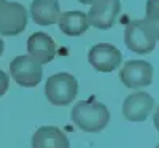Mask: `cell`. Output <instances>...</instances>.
I'll list each match as a JSON object with an SVG mask.
<instances>
[{"mask_svg": "<svg viewBox=\"0 0 159 148\" xmlns=\"http://www.w3.org/2000/svg\"><path fill=\"white\" fill-rule=\"evenodd\" d=\"M72 121L84 132H100L110 121V112L103 104L94 97L89 100H80L72 109Z\"/></svg>", "mask_w": 159, "mask_h": 148, "instance_id": "obj_1", "label": "cell"}, {"mask_svg": "<svg viewBox=\"0 0 159 148\" xmlns=\"http://www.w3.org/2000/svg\"><path fill=\"white\" fill-rule=\"evenodd\" d=\"M46 99L54 107H65L73 102L78 94V81L70 73H56L46 80L45 85Z\"/></svg>", "mask_w": 159, "mask_h": 148, "instance_id": "obj_2", "label": "cell"}, {"mask_svg": "<svg viewBox=\"0 0 159 148\" xmlns=\"http://www.w3.org/2000/svg\"><path fill=\"white\" fill-rule=\"evenodd\" d=\"M126 46L137 54H148L156 48V38L150 32L145 19L129 21L124 29Z\"/></svg>", "mask_w": 159, "mask_h": 148, "instance_id": "obj_3", "label": "cell"}, {"mask_svg": "<svg viewBox=\"0 0 159 148\" xmlns=\"http://www.w3.org/2000/svg\"><path fill=\"white\" fill-rule=\"evenodd\" d=\"M10 72L13 80L24 88H35L43 76L42 64L32 56H16L10 64Z\"/></svg>", "mask_w": 159, "mask_h": 148, "instance_id": "obj_4", "label": "cell"}, {"mask_svg": "<svg viewBox=\"0 0 159 148\" xmlns=\"http://www.w3.org/2000/svg\"><path fill=\"white\" fill-rule=\"evenodd\" d=\"M119 11H121L119 0H94L86 16L89 25L100 30H107L113 27Z\"/></svg>", "mask_w": 159, "mask_h": 148, "instance_id": "obj_5", "label": "cell"}, {"mask_svg": "<svg viewBox=\"0 0 159 148\" xmlns=\"http://www.w3.org/2000/svg\"><path fill=\"white\" fill-rule=\"evenodd\" d=\"M27 11L18 2H7L0 11V35H19L27 27Z\"/></svg>", "mask_w": 159, "mask_h": 148, "instance_id": "obj_6", "label": "cell"}, {"mask_svg": "<svg viewBox=\"0 0 159 148\" xmlns=\"http://www.w3.org/2000/svg\"><path fill=\"white\" fill-rule=\"evenodd\" d=\"M119 78L126 88H147L153 83V65L147 61H127L119 72Z\"/></svg>", "mask_w": 159, "mask_h": 148, "instance_id": "obj_7", "label": "cell"}, {"mask_svg": "<svg viewBox=\"0 0 159 148\" xmlns=\"http://www.w3.org/2000/svg\"><path fill=\"white\" fill-rule=\"evenodd\" d=\"M123 62V54L118 48L108 43H99L94 45L89 51V64L94 67L97 72L108 73L118 69Z\"/></svg>", "mask_w": 159, "mask_h": 148, "instance_id": "obj_8", "label": "cell"}, {"mask_svg": "<svg viewBox=\"0 0 159 148\" xmlns=\"http://www.w3.org/2000/svg\"><path fill=\"white\" fill-rule=\"evenodd\" d=\"M153 107H154V99L151 97V94L139 91L124 99L123 116L127 121H132V123H140L151 115Z\"/></svg>", "mask_w": 159, "mask_h": 148, "instance_id": "obj_9", "label": "cell"}, {"mask_svg": "<svg viewBox=\"0 0 159 148\" xmlns=\"http://www.w3.org/2000/svg\"><path fill=\"white\" fill-rule=\"evenodd\" d=\"M27 53L40 64H49L56 56V43L48 34L35 32L27 40Z\"/></svg>", "mask_w": 159, "mask_h": 148, "instance_id": "obj_10", "label": "cell"}, {"mask_svg": "<svg viewBox=\"0 0 159 148\" xmlns=\"http://www.w3.org/2000/svg\"><path fill=\"white\" fill-rule=\"evenodd\" d=\"M32 148H70V142L59 127L43 126L34 134Z\"/></svg>", "mask_w": 159, "mask_h": 148, "instance_id": "obj_11", "label": "cell"}, {"mask_svg": "<svg viewBox=\"0 0 159 148\" xmlns=\"http://www.w3.org/2000/svg\"><path fill=\"white\" fill-rule=\"evenodd\" d=\"M61 7L57 0H34L30 5V16L38 25H52L57 22Z\"/></svg>", "mask_w": 159, "mask_h": 148, "instance_id": "obj_12", "label": "cell"}, {"mask_svg": "<svg viewBox=\"0 0 159 148\" xmlns=\"http://www.w3.org/2000/svg\"><path fill=\"white\" fill-rule=\"evenodd\" d=\"M57 24H59V29L62 30V34L69 35V37L83 35L88 30V27H89L88 16L84 15L83 11H65V13H61L59 18H57Z\"/></svg>", "mask_w": 159, "mask_h": 148, "instance_id": "obj_13", "label": "cell"}, {"mask_svg": "<svg viewBox=\"0 0 159 148\" xmlns=\"http://www.w3.org/2000/svg\"><path fill=\"white\" fill-rule=\"evenodd\" d=\"M145 19H159V0H147V18Z\"/></svg>", "mask_w": 159, "mask_h": 148, "instance_id": "obj_14", "label": "cell"}, {"mask_svg": "<svg viewBox=\"0 0 159 148\" xmlns=\"http://www.w3.org/2000/svg\"><path fill=\"white\" fill-rule=\"evenodd\" d=\"M8 86H10V76L3 70H0V97L8 91Z\"/></svg>", "mask_w": 159, "mask_h": 148, "instance_id": "obj_15", "label": "cell"}, {"mask_svg": "<svg viewBox=\"0 0 159 148\" xmlns=\"http://www.w3.org/2000/svg\"><path fill=\"white\" fill-rule=\"evenodd\" d=\"M145 22H147V25H148V29H150V32L153 34V37L156 38V40H159V19H145Z\"/></svg>", "mask_w": 159, "mask_h": 148, "instance_id": "obj_16", "label": "cell"}, {"mask_svg": "<svg viewBox=\"0 0 159 148\" xmlns=\"http://www.w3.org/2000/svg\"><path fill=\"white\" fill-rule=\"evenodd\" d=\"M154 126H156V129H157V132H159V107H157V110H156V113H154Z\"/></svg>", "mask_w": 159, "mask_h": 148, "instance_id": "obj_17", "label": "cell"}, {"mask_svg": "<svg viewBox=\"0 0 159 148\" xmlns=\"http://www.w3.org/2000/svg\"><path fill=\"white\" fill-rule=\"evenodd\" d=\"M78 2H80V3H84V5H91L94 0H78Z\"/></svg>", "mask_w": 159, "mask_h": 148, "instance_id": "obj_18", "label": "cell"}, {"mask_svg": "<svg viewBox=\"0 0 159 148\" xmlns=\"http://www.w3.org/2000/svg\"><path fill=\"white\" fill-rule=\"evenodd\" d=\"M2 53H3V40L0 38V56H2Z\"/></svg>", "mask_w": 159, "mask_h": 148, "instance_id": "obj_19", "label": "cell"}, {"mask_svg": "<svg viewBox=\"0 0 159 148\" xmlns=\"http://www.w3.org/2000/svg\"><path fill=\"white\" fill-rule=\"evenodd\" d=\"M5 3H7V0H0V11H2V8L5 7Z\"/></svg>", "mask_w": 159, "mask_h": 148, "instance_id": "obj_20", "label": "cell"}, {"mask_svg": "<svg viewBox=\"0 0 159 148\" xmlns=\"http://www.w3.org/2000/svg\"><path fill=\"white\" fill-rule=\"evenodd\" d=\"M156 148H159V143H157V146H156Z\"/></svg>", "mask_w": 159, "mask_h": 148, "instance_id": "obj_21", "label": "cell"}]
</instances>
